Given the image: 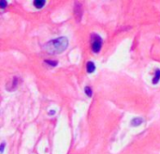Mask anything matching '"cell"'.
<instances>
[{"mask_svg": "<svg viewBox=\"0 0 160 154\" xmlns=\"http://www.w3.org/2000/svg\"><path fill=\"white\" fill-rule=\"evenodd\" d=\"M44 62H46L47 64H49V65H51V66H56L57 64H58L56 60H54V61L52 60H45Z\"/></svg>", "mask_w": 160, "mask_h": 154, "instance_id": "obj_8", "label": "cell"}, {"mask_svg": "<svg viewBox=\"0 0 160 154\" xmlns=\"http://www.w3.org/2000/svg\"><path fill=\"white\" fill-rule=\"evenodd\" d=\"M91 41H92V50L94 53H98L100 51L101 46H102V38L100 36L97 34H92L91 35Z\"/></svg>", "mask_w": 160, "mask_h": 154, "instance_id": "obj_2", "label": "cell"}, {"mask_svg": "<svg viewBox=\"0 0 160 154\" xmlns=\"http://www.w3.org/2000/svg\"><path fill=\"white\" fill-rule=\"evenodd\" d=\"M68 46V38L67 37H59L48 41L44 45V50L51 55H58L65 51Z\"/></svg>", "mask_w": 160, "mask_h": 154, "instance_id": "obj_1", "label": "cell"}, {"mask_svg": "<svg viewBox=\"0 0 160 154\" xmlns=\"http://www.w3.org/2000/svg\"><path fill=\"white\" fill-rule=\"evenodd\" d=\"M86 70L88 73H92V72H95V65L93 61H88L86 64Z\"/></svg>", "mask_w": 160, "mask_h": 154, "instance_id": "obj_3", "label": "cell"}, {"mask_svg": "<svg viewBox=\"0 0 160 154\" xmlns=\"http://www.w3.org/2000/svg\"><path fill=\"white\" fill-rule=\"evenodd\" d=\"M49 114H50V116H54V114H55V111H54V110H51L49 112Z\"/></svg>", "mask_w": 160, "mask_h": 154, "instance_id": "obj_11", "label": "cell"}, {"mask_svg": "<svg viewBox=\"0 0 160 154\" xmlns=\"http://www.w3.org/2000/svg\"><path fill=\"white\" fill-rule=\"evenodd\" d=\"M45 3H46L45 0H35L34 1V6L37 8H42L45 5Z\"/></svg>", "mask_w": 160, "mask_h": 154, "instance_id": "obj_5", "label": "cell"}, {"mask_svg": "<svg viewBox=\"0 0 160 154\" xmlns=\"http://www.w3.org/2000/svg\"><path fill=\"white\" fill-rule=\"evenodd\" d=\"M5 142H3L2 144H1V149H0V152L1 153H3V151H4V149H5Z\"/></svg>", "mask_w": 160, "mask_h": 154, "instance_id": "obj_10", "label": "cell"}, {"mask_svg": "<svg viewBox=\"0 0 160 154\" xmlns=\"http://www.w3.org/2000/svg\"><path fill=\"white\" fill-rule=\"evenodd\" d=\"M7 1H5V0H2V1H0V7H1V8H5L6 6H7Z\"/></svg>", "mask_w": 160, "mask_h": 154, "instance_id": "obj_9", "label": "cell"}, {"mask_svg": "<svg viewBox=\"0 0 160 154\" xmlns=\"http://www.w3.org/2000/svg\"><path fill=\"white\" fill-rule=\"evenodd\" d=\"M84 92H85V94H86L88 97H92L93 91H92V88H90V86H85V88H84Z\"/></svg>", "mask_w": 160, "mask_h": 154, "instance_id": "obj_7", "label": "cell"}, {"mask_svg": "<svg viewBox=\"0 0 160 154\" xmlns=\"http://www.w3.org/2000/svg\"><path fill=\"white\" fill-rule=\"evenodd\" d=\"M142 122H143V119L141 118H135L131 120V126H134V127L140 126Z\"/></svg>", "mask_w": 160, "mask_h": 154, "instance_id": "obj_4", "label": "cell"}, {"mask_svg": "<svg viewBox=\"0 0 160 154\" xmlns=\"http://www.w3.org/2000/svg\"><path fill=\"white\" fill-rule=\"evenodd\" d=\"M159 81H160V70L156 69L155 74V76H154V78H153V84L155 85V84H157Z\"/></svg>", "mask_w": 160, "mask_h": 154, "instance_id": "obj_6", "label": "cell"}]
</instances>
